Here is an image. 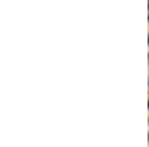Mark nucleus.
I'll return each mask as SVG.
<instances>
[{"instance_id":"f257e3e1","label":"nucleus","mask_w":149,"mask_h":147,"mask_svg":"<svg viewBox=\"0 0 149 147\" xmlns=\"http://www.w3.org/2000/svg\"><path fill=\"white\" fill-rule=\"evenodd\" d=\"M148 42H149V36H148Z\"/></svg>"}]
</instances>
